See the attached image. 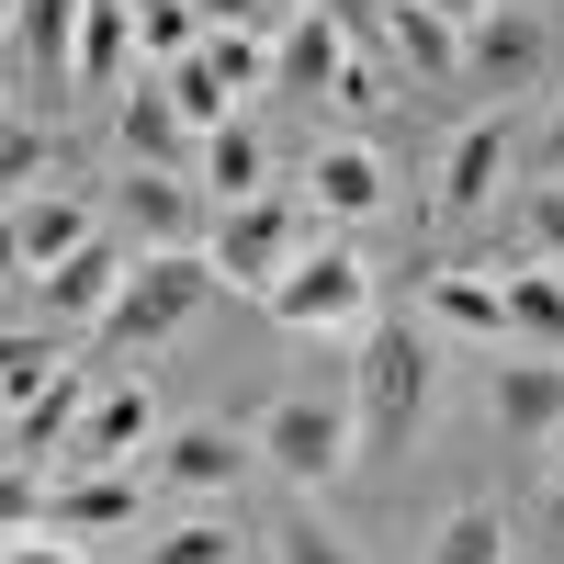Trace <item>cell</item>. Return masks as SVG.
<instances>
[{
  "label": "cell",
  "instance_id": "8d00e7d4",
  "mask_svg": "<svg viewBox=\"0 0 564 564\" xmlns=\"http://www.w3.org/2000/svg\"><path fill=\"white\" fill-rule=\"evenodd\" d=\"M553 520H564V452H553Z\"/></svg>",
  "mask_w": 564,
  "mask_h": 564
},
{
  "label": "cell",
  "instance_id": "7a4b0ae2",
  "mask_svg": "<svg viewBox=\"0 0 564 564\" xmlns=\"http://www.w3.org/2000/svg\"><path fill=\"white\" fill-rule=\"evenodd\" d=\"M430 339L417 327H361L350 339V417H361V452H406L417 417H430Z\"/></svg>",
  "mask_w": 564,
  "mask_h": 564
},
{
  "label": "cell",
  "instance_id": "277c9868",
  "mask_svg": "<svg viewBox=\"0 0 564 564\" xmlns=\"http://www.w3.org/2000/svg\"><path fill=\"white\" fill-rule=\"evenodd\" d=\"M282 327H294V339H361L372 327V271H361V249H339V238H316L294 271L271 282L260 294Z\"/></svg>",
  "mask_w": 564,
  "mask_h": 564
},
{
  "label": "cell",
  "instance_id": "f546056e",
  "mask_svg": "<svg viewBox=\"0 0 564 564\" xmlns=\"http://www.w3.org/2000/svg\"><path fill=\"white\" fill-rule=\"evenodd\" d=\"M0 181H12V204H23V193H57V181H68V170H57V148L34 135V113H12V135H0Z\"/></svg>",
  "mask_w": 564,
  "mask_h": 564
},
{
  "label": "cell",
  "instance_id": "4316f807",
  "mask_svg": "<svg viewBox=\"0 0 564 564\" xmlns=\"http://www.w3.org/2000/svg\"><path fill=\"white\" fill-rule=\"evenodd\" d=\"M148 564H249V531L204 508V520H181L170 542H148Z\"/></svg>",
  "mask_w": 564,
  "mask_h": 564
},
{
  "label": "cell",
  "instance_id": "f1b7e54d",
  "mask_svg": "<svg viewBox=\"0 0 564 564\" xmlns=\"http://www.w3.org/2000/svg\"><path fill=\"white\" fill-rule=\"evenodd\" d=\"M260 564H350V542L316 520V508H294V520H271L260 531Z\"/></svg>",
  "mask_w": 564,
  "mask_h": 564
},
{
  "label": "cell",
  "instance_id": "836d02e7",
  "mask_svg": "<svg viewBox=\"0 0 564 564\" xmlns=\"http://www.w3.org/2000/svg\"><path fill=\"white\" fill-rule=\"evenodd\" d=\"M520 170H531V181H564V90H553V113L531 124V148H520Z\"/></svg>",
  "mask_w": 564,
  "mask_h": 564
},
{
  "label": "cell",
  "instance_id": "4dcf8cb0",
  "mask_svg": "<svg viewBox=\"0 0 564 564\" xmlns=\"http://www.w3.org/2000/svg\"><path fill=\"white\" fill-rule=\"evenodd\" d=\"M57 372H68V350H57V339H34V327H12V350H0V395H12V406H34L45 384H57Z\"/></svg>",
  "mask_w": 564,
  "mask_h": 564
},
{
  "label": "cell",
  "instance_id": "ac0fdd59",
  "mask_svg": "<svg viewBox=\"0 0 564 564\" xmlns=\"http://www.w3.org/2000/svg\"><path fill=\"white\" fill-rule=\"evenodd\" d=\"M79 417H90V372L68 361V372H57V384H45L34 406H12V475H45V463H68Z\"/></svg>",
  "mask_w": 564,
  "mask_h": 564
},
{
  "label": "cell",
  "instance_id": "52a82bcc",
  "mask_svg": "<svg viewBox=\"0 0 564 564\" xmlns=\"http://www.w3.org/2000/svg\"><path fill=\"white\" fill-rule=\"evenodd\" d=\"M124 238L135 249H215L204 170H124Z\"/></svg>",
  "mask_w": 564,
  "mask_h": 564
},
{
  "label": "cell",
  "instance_id": "8992f818",
  "mask_svg": "<svg viewBox=\"0 0 564 564\" xmlns=\"http://www.w3.org/2000/svg\"><path fill=\"white\" fill-rule=\"evenodd\" d=\"M79 23L90 0H12V113H45L79 90Z\"/></svg>",
  "mask_w": 564,
  "mask_h": 564
},
{
  "label": "cell",
  "instance_id": "5b68a950",
  "mask_svg": "<svg viewBox=\"0 0 564 564\" xmlns=\"http://www.w3.org/2000/svg\"><path fill=\"white\" fill-rule=\"evenodd\" d=\"M249 441H260V463H271V475L327 486V475H339V463L361 452V417H350V395H339V384H327V395H271Z\"/></svg>",
  "mask_w": 564,
  "mask_h": 564
},
{
  "label": "cell",
  "instance_id": "d590c367",
  "mask_svg": "<svg viewBox=\"0 0 564 564\" xmlns=\"http://www.w3.org/2000/svg\"><path fill=\"white\" fill-rule=\"evenodd\" d=\"M441 12H452V23H475V12H497V0H441Z\"/></svg>",
  "mask_w": 564,
  "mask_h": 564
},
{
  "label": "cell",
  "instance_id": "7402d4cb",
  "mask_svg": "<svg viewBox=\"0 0 564 564\" xmlns=\"http://www.w3.org/2000/svg\"><path fill=\"white\" fill-rule=\"evenodd\" d=\"M497 282H508V339H520V350H564V271L520 249Z\"/></svg>",
  "mask_w": 564,
  "mask_h": 564
},
{
  "label": "cell",
  "instance_id": "e0dca14e",
  "mask_svg": "<svg viewBox=\"0 0 564 564\" xmlns=\"http://www.w3.org/2000/svg\"><path fill=\"white\" fill-rule=\"evenodd\" d=\"M124 271H135V238H90L79 260H57V271H45L34 294H45V316L102 327V316H113V294H124Z\"/></svg>",
  "mask_w": 564,
  "mask_h": 564
},
{
  "label": "cell",
  "instance_id": "d4e9b609",
  "mask_svg": "<svg viewBox=\"0 0 564 564\" xmlns=\"http://www.w3.org/2000/svg\"><path fill=\"white\" fill-rule=\"evenodd\" d=\"M159 79H170V102L193 113L204 135H215V124H238V102H249V90H238V79L215 68V45H193V57H181V68H159Z\"/></svg>",
  "mask_w": 564,
  "mask_h": 564
},
{
  "label": "cell",
  "instance_id": "e575fe53",
  "mask_svg": "<svg viewBox=\"0 0 564 564\" xmlns=\"http://www.w3.org/2000/svg\"><path fill=\"white\" fill-rule=\"evenodd\" d=\"M0 564H79V542L34 520V531H12V542H0Z\"/></svg>",
  "mask_w": 564,
  "mask_h": 564
},
{
  "label": "cell",
  "instance_id": "83f0119b",
  "mask_svg": "<svg viewBox=\"0 0 564 564\" xmlns=\"http://www.w3.org/2000/svg\"><path fill=\"white\" fill-rule=\"evenodd\" d=\"M430 564H508V520H497V508H452Z\"/></svg>",
  "mask_w": 564,
  "mask_h": 564
},
{
  "label": "cell",
  "instance_id": "484cf974",
  "mask_svg": "<svg viewBox=\"0 0 564 564\" xmlns=\"http://www.w3.org/2000/svg\"><path fill=\"white\" fill-rule=\"evenodd\" d=\"M204 34H215V23L193 12V0H135V45H148V68H181Z\"/></svg>",
  "mask_w": 564,
  "mask_h": 564
},
{
  "label": "cell",
  "instance_id": "ba28073f",
  "mask_svg": "<svg viewBox=\"0 0 564 564\" xmlns=\"http://www.w3.org/2000/svg\"><path fill=\"white\" fill-rule=\"evenodd\" d=\"M113 148H124V170H204V124L170 102V79L148 68V79H124V102H113Z\"/></svg>",
  "mask_w": 564,
  "mask_h": 564
},
{
  "label": "cell",
  "instance_id": "cb8c5ba5",
  "mask_svg": "<svg viewBox=\"0 0 564 564\" xmlns=\"http://www.w3.org/2000/svg\"><path fill=\"white\" fill-rule=\"evenodd\" d=\"M204 193H215V215H226V204H249V193H271V148H260V124H249V113L204 135Z\"/></svg>",
  "mask_w": 564,
  "mask_h": 564
},
{
  "label": "cell",
  "instance_id": "6da1fadb",
  "mask_svg": "<svg viewBox=\"0 0 564 564\" xmlns=\"http://www.w3.org/2000/svg\"><path fill=\"white\" fill-rule=\"evenodd\" d=\"M215 282H226V271H215V249H135L113 316L90 327V339H102V361H148V350H170L181 327L215 305Z\"/></svg>",
  "mask_w": 564,
  "mask_h": 564
},
{
  "label": "cell",
  "instance_id": "44dd1931",
  "mask_svg": "<svg viewBox=\"0 0 564 564\" xmlns=\"http://www.w3.org/2000/svg\"><path fill=\"white\" fill-rule=\"evenodd\" d=\"M384 45L417 79H463V23L441 12V0H384Z\"/></svg>",
  "mask_w": 564,
  "mask_h": 564
},
{
  "label": "cell",
  "instance_id": "3957f363",
  "mask_svg": "<svg viewBox=\"0 0 564 564\" xmlns=\"http://www.w3.org/2000/svg\"><path fill=\"white\" fill-rule=\"evenodd\" d=\"M316 238H339V226L316 215V193H305V181H294V193L271 181V193H249V204H226V215H215V271L238 282V294H271V282L294 271Z\"/></svg>",
  "mask_w": 564,
  "mask_h": 564
},
{
  "label": "cell",
  "instance_id": "2e32d148",
  "mask_svg": "<svg viewBox=\"0 0 564 564\" xmlns=\"http://www.w3.org/2000/svg\"><path fill=\"white\" fill-rule=\"evenodd\" d=\"M417 305H430L441 339H486V350H508V282H497V260H486V271H430V282H417Z\"/></svg>",
  "mask_w": 564,
  "mask_h": 564
},
{
  "label": "cell",
  "instance_id": "4fadbf2b",
  "mask_svg": "<svg viewBox=\"0 0 564 564\" xmlns=\"http://www.w3.org/2000/svg\"><path fill=\"white\" fill-rule=\"evenodd\" d=\"M508 170H520V148H508V124H497V113H475V124H463L452 148H441V181H430V204H441V215H486Z\"/></svg>",
  "mask_w": 564,
  "mask_h": 564
},
{
  "label": "cell",
  "instance_id": "603a6c76",
  "mask_svg": "<svg viewBox=\"0 0 564 564\" xmlns=\"http://www.w3.org/2000/svg\"><path fill=\"white\" fill-rule=\"evenodd\" d=\"M79 79H90V90L148 79V45H135V12H124V0H90V23H79Z\"/></svg>",
  "mask_w": 564,
  "mask_h": 564
},
{
  "label": "cell",
  "instance_id": "7c38bea8",
  "mask_svg": "<svg viewBox=\"0 0 564 564\" xmlns=\"http://www.w3.org/2000/svg\"><path fill=\"white\" fill-rule=\"evenodd\" d=\"M542 12H520V0H497V12H475L463 23V79H486V90H531V68H542Z\"/></svg>",
  "mask_w": 564,
  "mask_h": 564
},
{
  "label": "cell",
  "instance_id": "5bb4252c",
  "mask_svg": "<svg viewBox=\"0 0 564 564\" xmlns=\"http://www.w3.org/2000/svg\"><path fill=\"white\" fill-rule=\"evenodd\" d=\"M249 463H260V441H249V430H215V417H193V430L159 441V475H170L181 497H238Z\"/></svg>",
  "mask_w": 564,
  "mask_h": 564
},
{
  "label": "cell",
  "instance_id": "ffe728a7",
  "mask_svg": "<svg viewBox=\"0 0 564 564\" xmlns=\"http://www.w3.org/2000/svg\"><path fill=\"white\" fill-rule=\"evenodd\" d=\"M339 68H350V23L305 0V12L271 34V90H339Z\"/></svg>",
  "mask_w": 564,
  "mask_h": 564
},
{
  "label": "cell",
  "instance_id": "9c48e42d",
  "mask_svg": "<svg viewBox=\"0 0 564 564\" xmlns=\"http://www.w3.org/2000/svg\"><path fill=\"white\" fill-rule=\"evenodd\" d=\"M159 441H170V417H159V395H148V372H135V384H102V395H90V417H79V441H68L57 475H102V463H135V452H159Z\"/></svg>",
  "mask_w": 564,
  "mask_h": 564
},
{
  "label": "cell",
  "instance_id": "d6a6232c",
  "mask_svg": "<svg viewBox=\"0 0 564 564\" xmlns=\"http://www.w3.org/2000/svg\"><path fill=\"white\" fill-rule=\"evenodd\" d=\"M327 102H339L350 124H372V113L395 102V90H384V57H372V45H350V68H339V90H327Z\"/></svg>",
  "mask_w": 564,
  "mask_h": 564
},
{
  "label": "cell",
  "instance_id": "d6986e66",
  "mask_svg": "<svg viewBox=\"0 0 564 564\" xmlns=\"http://www.w3.org/2000/svg\"><path fill=\"white\" fill-rule=\"evenodd\" d=\"M305 193L327 226H361V215H384V159L361 148V135H327V148L305 159Z\"/></svg>",
  "mask_w": 564,
  "mask_h": 564
},
{
  "label": "cell",
  "instance_id": "1f68e13d",
  "mask_svg": "<svg viewBox=\"0 0 564 564\" xmlns=\"http://www.w3.org/2000/svg\"><path fill=\"white\" fill-rule=\"evenodd\" d=\"M520 249L564 271V181H531V193H520Z\"/></svg>",
  "mask_w": 564,
  "mask_h": 564
},
{
  "label": "cell",
  "instance_id": "30bf717a",
  "mask_svg": "<svg viewBox=\"0 0 564 564\" xmlns=\"http://www.w3.org/2000/svg\"><path fill=\"white\" fill-rule=\"evenodd\" d=\"M497 441H508V452H553V441H564V350L497 361Z\"/></svg>",
  "mask_w": 564,
  "mask_h": 564
},
{
  "label": "cell",
  "instance_id": "8fae6325",
  "mask_svg": "<svg viewBox=\"0 0 564 564\" xmlns=\"http://www.w3.org/2000/svg\"><path fill=\"white\" fill-rule=\"evenodd\" d=\"M135 508H148V463H102V475H57L45 486V531H135Z\"/></svg>",
  "mask_w": 564,
  "mask_h": 564
},
{
  "label": "cell",
  "instance_id": "9a60e30c",
  "mask_svg": "<svg viewBox=\"0 0 564 564\" xmlns=\"http://www.w3.org/2000/svg\"><path fill=\"white\" fill-rule=\"evenodd\" d=\"M90 238H102V226H90L79 193H23V204H12V271H23V282H45L57 260H79Z\"/></svg>",
  "mask_w": 564,
  "mask_h": 564
}]
</instances>
